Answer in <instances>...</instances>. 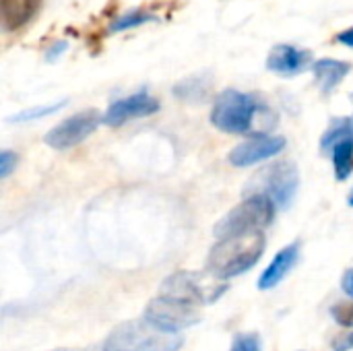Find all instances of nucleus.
<instances>
[{
  "instance_id": "obj_1",
  "label": "nucleus",
  "mask_w": 353,
  "mask_h": 351,
  "mask_svg": "<svg viewBox=\"0 0 353 351\" xmlns=\"http://www.w3.org/2000/svg\"><path fill=\"white\" fill-rule=\"evenodd\" d=\"M211 124L228 134H267L265 130L275 124L273 114L265 103L252 95L238 89H225L217 95L211 110Z\"/></svg>"
},
{
  "instance_id": "obj_2",
  "label": "nucleus",
  "mask_w": 353,
  "mask_h": 351,
  "mask_svg": "<svg viewBox=\"0 0 353 351\" xmlns=\"http://www.w3.org/2000/svg\"><path fill=\"white\" fill-rule=\"evenodd\" d=\"M267 246L265 234H244L219 240L207 259V271L213 273L217 279L225 281L250 271L263 257Z\"/></svg>"
},
{
  "instance_id": "obj_3",
  "label": "nucleus",
  "mask_w": 353,
  "mask_h": 351,
  "mask_svg": "<svg viewBox=\"0 0 353 351\" xmlns=\"http://www.w3.org/2000/svg\"><path fill=\"white\" fill-rule=\"evenodd\" d=\"M182 348V337L153 327L145 319H134L118 325L101 351H178Z\"/></svg>"
},
{
  "instance_id": "obj_4",
  "label": "nucleus",
  "mask_w": 353,
  "mask_h": 351,
  "mask_svg": "<svg viewBox=\"0 0 353 351\" xmlns=\"http://www.w3.org/2000/svg\"><path fill=\"white\" fill-rule=\"evenodd\" d=\"M225 292L228 283L209 271H176L161 283V296L194 308L217 302Z\"/></svg>"
},
{
  "instance_id": "obj_5",
  "label": "nucleus",
  "mask_w": 353,
  "mask_h": 351,
  "mask_svg": "<svg viewBox=\"0 0 353 351\" xmlns=\"http://www.w3.org/2000/svg\"><path fill=\"white\" fill-rule=\"evenodd\" d=\"M275 203L269 197L254 194L246 197L240 205H236L213 230L217 240L244 236V234H256L263 232L267 225H271L275 217Z\"/></svg>"
},
{
  "instance_id": "obj_6",
  "label": "nucleus",
  "mask_w": 353,
  "mask_h": 351,
  "mask_svg": "<svg viewBox=\"0 0 353 351\" xmlns=\"http://www.w3.org/2000/svg\"><path fill=\"white\" fill-rule=\"evenodd\" d=\"M300 188V172L292 161H279L256 172L246 184V197H269L277 209H288Z\"/></svg>"
},
{
  "instance_id": "obj_7",
  "label": "nucleus",
  "mask_w": 353,
  "mask_h": 351,
  "mask_svg": "<svg viewBox=\"0 0 353 351\" xmlns=\"http://www.w3.org/2000/svg\"><path fill=\"white\" fill-rule=\"evenodd\" d=\"M321 149L331 155L335 178L339 182L347 180L353 174V118L331 120L323 134Z\"/></svg>"
},
{
  "instance_id": "obj_8",
  "label": "nucleus",
  "mask_w": 353,
  "mask_h": 351,
  "mask_svg": "<svg viewBox=\"0 0 353 351\" xmlns=\"http://www.w3.org/2000/svg\"><path fill=\"white\" fill-rule=\"evenodd\" d=\"M145 321H149L153 327L168 331V333H182L184 329L194 327L201 321V314L194 306H188L184 302L159 296L151 300L145 308Z\"/></svg>"
},
{
  "instance_id": "obj_9",
  "label": "nucleus",
  "mask_w": 353,
  "mask_h": 351,
  "mask_svg": "<svg viewBox=\"0 0 353 351\" xmlns=\"http://www.w3.org/2000/svg\"><path fill=\"white\" fill-rule=\"evenodd\" d=\"M103 122V116H99L97 110H83L79 114H72L70 118L62 120L56 124L48 134H46V145L56 149V151H66L83 143L89 134L95 132V128Z\"/></svg>"
},
{
  "instance_id": "obj_10",
  "label": "nucleus",
  "mask_w": 353,
  "mask_h": 351,
  "mask_svg": "<svg viewBox=\"0 0 353 351\" xmlns=\"http://www.w3.org/2000/svg\"><path fill=\"white\" fill-rule=\"evenodd\" d=\"M285 139L277 137V134H259V137H250L248 141L240 143L238 147H234L228 155L230 163L236 168H250L256 163H263L275 155H279L285 149Z\"/></svg>"
},
{
  "instance_id": "obj_11",
  "label": "nucleus",
  "mask_w": 353,
  "mask_h": 351,
  "mask_svg": "<svg viewBox=\"0 0 353 351\" xmlns=\"http://www.w3.org/2000/svg\"><path fill=\"white\" fill-rule=\"evenodd\" d=\"M157 112H159V101L153 95H149L147 91H139V93H132L128 97L114 101L105 110L103 122L108 126H122L130 120L145 118V116H151Z\"/></svg>"
},
{
  "instance_id": "obj_12",
  "label": "nucleus",
  "mask_w": 353,
  "mask_h": 351,
  "mask_svg": "<svg viewBox=\"0 0 353 351\" xmlns=\"http://www.w3.org/2000/svg\"><path fill=\"white\" fill-rule=\"evenodd\" d=\"M310 60H312L310 52L290 46V43H281L271 50V54L267 58V68L277 74L292 77V74L304 72L310 66Z\"/></svg>"
},
{
  "instance_id": "obj_13",
  "label": "nucleus",
  "mask_w": 353,
  "mask_h": 351,
  "mask_svg": "<svg viewBox=\"0 0 353 351\" xmlns=\"http://www.w3.org/2000/svg\"><path fill=\"white\" fill-rule=\"evenodd\" d=\"M298 259H300V244H290V246H285L283 250H279L275 257H273V261L269 263V267H265V271L261 273V277H259V290H273V288H277L288 275H290V271L296 267V263H298Z\"/></svg>"
},
{
  "instance_id": "obj_14",
  "label": "nucleus",
  "mask_w": 353,
  "mask_h": 351,
  "mask_svg": "<svg viewBox=\"0 0 353 351\" xmlns=\"http://www.w3.org/2000/svg\"><path fill=\"white\" fill-rule=\"evenodd\" d=\"M41 0H0L4 31H17L27 25L39 10Z\"/></svg>"
},
{
  "instance_id": "obj_15",
  "label": "nucleus",
  "mask_w": 353,
  "mask_h": 351,
  "mask_svg": "<svg viewBox=\"0 0 353 351\" xmlns=\"http://www.w3.org/2000/svg\"><path fill=\"white\" fill-rule=\"evenodd\" d=\"M312 70H314V79H316L319 89L325 95H329L347 77V72L352 70V64L341 62V60H333V58H321L312 64Z\"/></svg>"
},
{
  "instance_id": "obj_16",
  "label": "nucleus",
  "mask_w": 353,
  "mask_h": 351,
  "mask_svg": "<svg viewBox=\"0 0 353 351\" xmlns=\"http://www.w3.org/2000/svg\"><path fill=\"white\" fill-rule=\"evenodd\" d=\"M174 95L190 103H201L209 95V81H205L203 77H190L186 81H180L174 87Z\"/></svg>"
},
{
  "instance_id": "obj_17",
  "label": "nucleus",
  "mask_w": 353,
  "mask_h": 351,
  "mask_svg": "<svg viewBox=\"0 0 353 351\" xmlns=\"http://www.w3.org/2000/svg\"><path fill=\"white\" fill-rule=\"evenodd\" d=\"M149 21H153V17H151L149 12H143V10H139V8H134V10H128L126 14L118 17L116 21H112L108 31H110V33H120V31L139 27V25L149 23Z\"/></svg>"
},
{
  "instance_id": "obj_18",
  "label": "nucleus",
  "mask_w": 353,
  "mask_h": 351,
  "mask_svg": "<svg viewBox=\"0 0 353 351\" xmlns=\"http://www.w3.org/2000/svg\"><path fill=\"white\" fill-rule=\"evenodd\" d=\"M66 101H58V103H52V106H37V108H29V110H23L21 114L12 116L10 122H31V120H39V118H46V116H52L56 114L60 108H64Z\"/></svg>"
},
{
  "instance_id": "obj_19",
  "label": "nucleus",
  "mask_w": 353,
  "mask_h": 351,
  "mask_svg": "<svg viewBox=\"0 0 353 351\" xmlns=\"http://www.w3.org/2000/svg\"><path fill=\"white\" fill-rule=\"evenodd\" d=\"M331 317L335 319V323L343 329H352L353 327V300H343L337 302L331 308Z\"/></svg>"
},
{
  "instance_id": "obj_20",
  "label": "nucleus",
  "mask_w": 353,
  "mask_h": 351,
  "mask_svg": "<svg viewBox=\"0 0 353 351\" xmlns=\"http://www.w3.org/2000/svg\"><path fill=\"white\" fill-rule=\"evenodd\" d=\"M263 350V343H261V337L256 333H240L236 335L234 343H232V350L230 351H261Z\"/></svg>"
},
{
  "instance_id": "obj_21",
  "label": "nucleus",
  "mask_w": 353,
  "mask_h": 351,
  "mask_svg": "<svg viewBox=\"0 0 353 351\" xmlns=\"http://www.w3.org/2000/svg\"><path fill=\"white\" fill-rule=\"evenodd\" d=\"M17 163H19V155L14 151L4 149L0 153V180H6L17 170Z\"/></svg>"
},
{
  "instance_id": "obj_22",
  "label": "nucleus",
  "mask_w": 353,
  "mask_h": 351,
  "mask_svg": "<svg viewBox=\"0 0 353 351\" xmlns=\"http://www.w3.org/2000/svg\"><path fill=\"white\" fill-rule=\"evenodd\" d=\"M353 350V333H343L333 341V351H352Z\"/></svg>"
},
{
  "instance_id": "obj_23",
  "label": "nucleus",
  "mask_w": 353,
  "mask_h": 351,
  "mask_svg": "<svg viewBox=\"0 0 353 351\" xmlns=\"http://www.w3.org/2000/svg\"><path fill=\"white\" fill-rule=\"evenodd\" d=\"M341 290H343V294L350 300H353V269H347L343 273V277H341Z\"/></svg>"
},
{
  "instance_id": "obj_24",
  "label": "nucleus",
  "mask_w": 353,
  "mask_h": 351,
  "mask_svg": "<svg viewBox=\"0 0 353 351\" xmlns=\"http://www.w3.org/2000/svg\"><path fill=\"white\" fill-rule=\"evenodd\" d=\"M337 41H339V43H343V46H350V48H353V27L345 29V31H341V33H337Z\"/></svg>"
},
{
  "instance_id": "obj_25",
  "label": "nucleus",
  "mask_w": 353,
  "mask_h": 351,
  "mask_svg": "<svg viewBox=\"0 0 353 351\" xmlns=\"http://www.w3.org/2000/svg\"><path fill=\"white\" fill-rule=\"evenodd\" d=\"M66 50V41H56V46L48 52V60H54L58 54H62Z\"/></svg>"
},
{
  "instance_id": "obj_26",
  "label": "nucleus",
  "mask_w": 353,
  "mask_h": 351,
  "mask_svg": "<svg viewBox=\"0 0 353 351\" xmlns=\"http://www.w3.org/2000/svg\"><path fill=\"white\" fill-rule=\"evenodd\" d=\"M350 205H352V207H353V192H352V194H350Z\"/></svg>"
},
{
  "instance_id": "obj_27",
  "label": "nucleus",
  "mask_w": 353,
  "mask_h": 351,
  "mask_svg": "<svg viewBox=\"0 0 353 351\" xmlns=\"http://www.w3.org/2000/svg\"><path fill=\"white\" fill-rule=\"evenodd\" d=\"M52 351H79V350H62V348H60V350H52Z\"/></svg>"
}]
</instances>
